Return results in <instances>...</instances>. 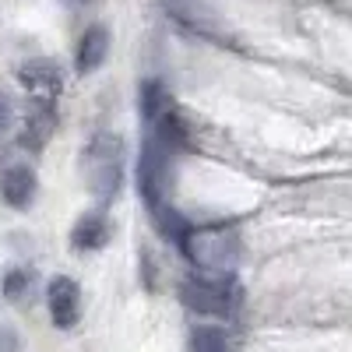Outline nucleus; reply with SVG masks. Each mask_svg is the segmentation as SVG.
Segmentation results:
<instances>
[{
    "instance_id": "nucleus-1",
    "label": "nucleus",
    "mask_w": 352,
    "mask_h": 352,
    "mask_svg": "<svg viewBox=\"0 0 352 352\" xmlns=\"http://www.w3.org/2000/svg\"><path fill=\"white\" fill-rule=\"evenodd\" d=\"M85 166H88V180H92V194L102 204L113 201L124 180V138L113 131H99L85 148Z\"/></svg>"
},
{
    "instance_id": "nucleus-2",
    "label": "nucleus",
    "mask_w": 352,
    "mask_h": 352,
    "mask_svg": "<svg viewBox=\"0 0 352 352\" xmlns=\"http://www.w3.org/2000/svg\"><path fill=\"white\" fill-rule=\"evenodd\" d=\"M180 247L190 257V264L212 275H232V268L240 261V240L226 229H197V232L187 229Z\"/></svg>"
},
{
    "instance_id": "nucleus-3",
    "label": "nucleus",
    "mask_w": 352,
    "mask_h": 352,
    "mask_svg": "<svg viewBox=\"0 0 352 352\" xmlns=\"http://www.w3.org/2000/svg\"><path fill=\"white\" fill-rule=\"evenodd\" d=\"M180 300L187 310L204 314V317H229L240 303V289L232 275H215V278H184Z\"/></svg>"
},
{
    "instance_id": "nucleus-4",
    "label": "nucleus",
    "mask_w": 352,
    "mask_h": 352,
    "mask_svg": "<svg viewBox=\"0 0 352 352\" xmlns=\"http://www.w3.org/2000/svg\"><path fill=\"white\" fill-rule=\"evenodd\" d=\"M169 148L159 138H148L141 144V159H138V194L144 204L155 212L162 208V190H166V173H169Z\"/></svg>"
},
{
    "instance_id": "nucleus-5",
    "label": "nucleus",
    "mask_w": 352,
    "mask_h": 352,
    "mask_svg": "<svg viewBox=\"0 0 352 352\" xmlns=\"http://www.w3.org/2000/svg\"><path fill=\"white\" fill-rule=\"evenodd\" d=\"M46 300H50V317L60 331H71L78 320H81V289L74 278L67 275H56L46 289Z\"/></svg>"
},
{
    "instance_id": "nucleus-6",
    "label": "nucleus",
    "mask_w": 352,
    "mask_h": 352,
    "mask_svg": "<svg viewBox=\"0 0 352 352\" xmlns=\"http://www.w3.org/2000/svg\"><path fill=\"white\" fill-rule=\"evenodd\" d=\"M18 81H21V88H28V92L36 96V102H53L56 96H60V88H64L60 67L50 64V60L25 64V67L18 71Z\"/></svg>"
},
{
    "instance_id": "nucleus-7",
    "label": "nucleus",
    "mask_w": 352,
    "mask_h": 352,
    "mask_svg": "<svg viewBox=\"0 0 352 352\" xmlns=\"http://www.w3.org/2000/svg\"><path fill=\"white\" fill-rule=\"evenodd\" d=\"M109 53V28L106 25H92L85 28V36L78 39V53H74V71L78 74H92L102 67Z\"/></svg>"
},
{
    "instance_id": "nucleus-8",
    "label": "nucleus",
    "mask_w": 352,
    "mask_h": 352,
    "mask_svg": "<svg viewBox=\"0 0 352 352\" xmlns=\"http://www.w3.org/2000/svg\"><path fill=\"white\" fill-rule=\"evenodd\" d=\"M0 197H4L11 208H28L36 197V173L28 166H8L0 173Z\"/></svg>"
},
{
    "instance_id": "nucleus-9",
    "label": "nucleus",
    "mask_w": 352,
    "mask_h": 352,
    "mask_svg": "<svg viewBox=\"0 0 352 352\" xmlns=\"http://www.w3.org/2000/svg\"><path fill=\"white\" fill-rule=\"evenodd\" d=\"M53 131H56V109H53V102H36V109L28 113L25 131H21V148H28V152L46 148V141L53 138Z\"/></svg>"
},
{
    "instance_id": "nucleus-10",
    "label": "nucleus",
    "mask_w": 352,
    "mask_h": 352,
    "mask_svg": "<svg viewBox=\"0 0 352 352\" xmlns=\"http://www.w3.org/2000/svg\"><path fill=\"white\" fill-rule=\"evenodd\" d=\"M106 240H109V219L102 212H85L74 222V232H71L74 250H102Z\"/></svg>"
},
{
    "instance_id": "nucleus-11",
    "label": "nucleus",
    "mask_w": 352,
    "mask_h": 352,
    "mask_svg": "<svg viewBox=\"0 0 352 352\" xmlns=\"http://www.w3.org/2000/svg\"><path fill=\"white\" fill-rule=\"evenodd\" d=\"M169 109V99L162 92V85L159 81H144L141 85V113H144V120H152L155 124V116Z\"/></svg>"
},
{
    "instance_id": "nucleus-12",
    "label": "nucleus",
    "mask_w": 352,
    "mask_h": 352,
    "mask_svg": "<svg viewBox=\"0 0 352 352\" xmlns=\"http://www.w3.org/2000/svg\"><path fill=\"white\" fill-rule=\"evenodd\" d=\"M194 352H226V335L219 328H197L194 331Z\"/></svg>"
},
{
    "instance_id": "nucleus-13",
    "label": "nucleus",
    "mask_w": 352,
    "mask_h": 352,
    "mask_svg": "<svg viewBox=\"0 0 352 352\" xmlns=\"http://www.w3.org/2000/svg\"><path fill=\"white\" fill-rule=\"evenodd\" d=\"M25 285H28V272H11V275L4 278V296H8V300H21Z\"/></svg>"
},
{
    "instance_id": "nucleus-14",
    "label": "nucleus",
    "mask_w": 352,
    "mask_h": 352,
    "mask_svg": "<svg viewBox=\"0 0 352 352\" xmlns=\"http://www.w3.org/2000/svg\"><path fill=\"white\" fill-rule=\"evenodd\" d=\"M0 352H21V338L11 328H0Z\"/></svg>"
},
{
    "instance_id": "nucleus-15",
    "label": "nucleus",
    "mask_w": 352,
    "mask_h": 352,
    "mask_svg": "<svg viewBox=\"0 0 352 352\" xmlns=\"http://www.w3.org/2000/svg\"><path fill=\"white\" fill-rule=\"evenodd\" d=\"M8 124H11V102H8V96H0V134L8 131Z\"/></svg>"
},
{
    "instance_id": "nucleus-16",
    "label": "nucleus",
    "mask_w": 352,
    "mask_h": 352,
    "mask_svg": "<svg viewBox=\"0 0 352 352\" xmlns=\"http://www.w3.org/2000/svg\"><path fill=\"white\" fill-rule=\"evenodd\" d=\"M64 4H74V8H81V4H88V0H64Z\"/></svg>"
}]
</instances>
